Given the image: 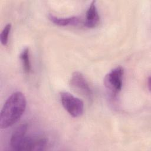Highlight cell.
Segmentation results:
<instances>
[{
    "label": "cell",
    "instance_id": "obj_1",
    "mask_svg": "<svg viewBox=\"0 0 151 151\" xmlns=\"http://www.w3.org/2000/svg\"><path fill=\"white\" fill-rule=\"evenodd\" d=\"M26 106V98L22 93L17 91L12 94L6 100L1 111V128H7L17 122L24 114Z\"/></svg>",
    "mask_w": 151,
    "mask_h": 151
},
{
    "label": "cell",
    "instance_id": "obj_2",
    "mask_svg": "<svg viewBox=\"0 0 151 151\" xmlns=\"http://www.w3.org/2000/svg\"><path fill=\"white\" fill-rule=\"evenodd\" d=\"M27 125L19 126L12 133L10 140L12 148L18 151H34L36 137H31L27 134Z\"/></svg>",
    "mask_w": 151,
    "mask_h": 151
},
{
    "label": "cell",
    "instance_id": "obj_3",
    "mask_svg": "<svg viewBox=\"0 0 151 151\" xmlns=\"http://www.w3.org/2000/svg\"><path fill=\"white\" fill-rule=\"evenodd\" d=\"M123 76L124 69L121 66L115 67L106 75L104 83L112 96H116L121 91L123 86Z\"/></svg>",
    "mask_w": 151,
    "mask_h": 151
},
{
    "label": "cell",
    "instance_id": "obj_4",
    "mask_svg": "<svg viewBox=\"0 0 151 151\" xmlns=\"http://www.w3.org/2000/svg\"><path fill=\"white\" fill-rule=\"evenodd\" d=\"M60 99L65 110L73 117L81 116L84 111V103L68 92H61Z\"/></svg>",
    "mask_w": 151,
    "mask_h": 151
},
{
    "label": "cell",
    "instance_id": "obj_5",
    "mask_svg": "<svg viewBox=\"0 0 151 151\" xmlns=\"http://www.w3.org/2000/svg\"><path fill=\"white\" fill-rule=\"evenodd\" d=\"M70 85L77 92L81 95L91 97L92 90L84 75L78 71H75L71 75L70 80Z\"/></svg>",
    "mask_w": 151,
    "mask_h": 151
},
{
    "label": "cell",
    "instance_id": "obj_6",
    "mask_svg": "<svg viewBox=\"0 0 151 151\" xmlns=\"http://www.w3.org/2000/svg\"><path fill=\"white\" fill-rule=\"evenodd\" d=\"M96 3V1H93L86 12L84 25L87 28H95L100 22V16Z\"/></svg>",
    "mask_w": 151,
    "mask_h": 151
},
{
    "label": "cell",
    "instance_id": "obj_7",
    "mask_svg": "<svg viewBox=\"0 0 151 151\" xmlns=\"http://www.w3.org/2000/svg\"><path fill=\"white\" fill-rule=\"evenodd\" d=\"M49 19L54 24L58 26H68L76 25L80 22V18L78 17H58L52 14L48 15Z\"/></svg>",
    "mask_w": 151,
    "mask_h": 151
},
{
    "label": "cell",
    "instance_id": "obj_8",
    "mask_svg": "<svg viewBox=\"0 0 151 151\" xmlns=\"http://www.w3.org/2000/svg\"><path fill=\"white\" fill-rule=\"evenodd\" d=\"M20 60L24 72L26 73H29L31 71V63L29 50L28 48L27 47L23 49L20 54Z\"/></svg>",
    "mask_w": 151,
    "mask_h": 151
},
{
    "label": "cell",
    "instance_id": "obj_9",
    "mask_svg": "<svg viewBox=\"0 0 151 151\" xmlns=\"http://www.w3.org/2000/svg\"><path fill=\"white\" fill-rule=\"evenodd\" d=\"M11 29V24L8 23L7 24L4 29H2L1 35H0V39H1V42L4 45H6L8 41V37L9 34L10 33Z\"/></svg>",
    "mask_w": 151,
    "mask_h": 151
},
{
    "label": "cell",
    "instance_id": "obj_10",
    "mask_svg": "<svg viewBox=\"0 0 151 151\" xmlns=\"http://www.w3.org/2000/svg\"><path fill=\"white\" fill-rule=\"evenodd\" d=\"M147 80H148V83H147V84H148V88H149V90H150V78L149 77Z\"/></svg>",
    "mask_w": 151,
    "mask_h": 151
}]
</instances>
